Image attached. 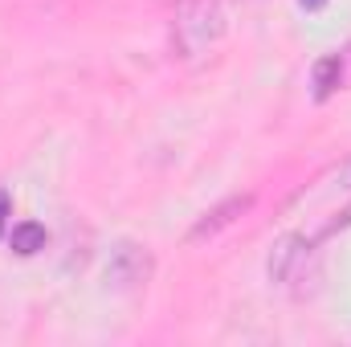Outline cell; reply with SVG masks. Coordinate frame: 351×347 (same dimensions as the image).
Returning a JSON list of instances; mask_svg holds the SVG:
<instances>
[{
    "label": "cell",
    "mask_w": 351,
    "mask_h": 347,
    "mask_svg": "<svg viewBox=\"0 0 351 347\" xmlns=\"http://www.w3.org/2000/svg\"><path fill=\"white\" fill-rule=\"evenodd\" d=\"M319 237H306V233H286L282 241H274L269 258H265V274L274 286L290 290V294H306V282L319 278V250H315Z\"/></svg>",
    "instance_id": "cell-1"
},
{
    "label": "cell",
    "mask_w": 351,
    "mask_h": 347,
    "mask_svg": "<svg viewBox=\"0 0 351 347\" xmlns=\"http://www.w3.org/2000/svg\"><path fill=\"white\" fill-rule=\"evenodd\" d=\"M229 29L225 4L221 0H184L176 12V49L180 58H200L204 49H213Z\"/></svg>",
    "instance_id": "cell-2"
},
{
    "label": "cell",
    "mask_w": 351,
    "mask_h": 347,
    "mask_svg": "<svg viewBox=\"0 0 351 347\" xmlns=\"http://www.w3.org/2000/svg\"><path fill=\"white\" fill-rule=\"evenodd\" d=\"M152 274H156V261H152V254H147L143 246H135V241H119V246L110 250L106 278H110L114 286L135 290V286H147Z\"/></svg>",
    "instance_id": "cell-3"
},
{
    "label": "cell",
    "mask_w": 351,
    "mask_h": 347,
    "mask_svg": "<svg viewBox=\"0 0 351 347\" xmlns=\"http://www.w3.org/2000/svg\"><path fill=\"white\" fill-rule=\"evenodd\" d=\"M250 204H254V196L250 192H241V196H229V200H221L217 208H208L192 229H188V241L192 246H200V241H213L217 233H225L229 225H237L241 221V213H250Z\"/></svg>",
    "instance_id": "cell-4"
},
{
    "label": "cell",
    "mask_w": 351,
    "mask_h": 347,
    "mask_svg": "<svg viewBox=\"0 0 351 347\" xmlns=\"http://www.w3.org/2000/svg\"><path fill=\"white\" fill-rule=\"evenodd\" d=\"M348 53H323L319 62H315V70H311V86H315V98L319 102H327L335 90L348 86Z\"/></svg>",
    "instance_id": "cell-5"
},
{
    "label": "cell",
    "mask_w": 351,
    "mask_h": 347,
    "mask_svg": "<svg viewBox=\"0 0 351 347\" xmlns=\"http://www.w3.org/2000/svg\"><path fill=\"white\" fill-rule=\"evenodd\" d=\"M45 241H49V233H45V225H37V221H21V225L8 229V246H12V254H21V258L41 254Z\"/></svg>",
    "instance_id": "cell-6"
},
{
    "label": "cell",
    "mask_w": 351,
    "mask_h": 347,
    "mask_svg": "<svg viewBox=\"0 0 351 347\" xmlns=\"http://www.w3.org/2000/svg\"><path fill=\"white\" fill-rule=\"evenodd\" d=\"M4 221H8V192H0V237H4Z\"/></svg>",
    "instance_id": "cell-7"
},
{
    "label": "cell",
    "mask_w": 351,
    "mask_h": 347,
    "mask_svg": "<svg viewBox=\"0 0 351 347\" xmlns=\"http://www.w3.org/2000/svg\"><path fill=\"white\" fill-rule=\"evenodd\" d=\"M298 4H302V8H306V12H319V8H323V4H327V0H298Z\"/></svg>",
    "instance_id": "cell-8"
},
{
    "label": "cell",
    "mask_w": 351,
    "mask_h": 347,
    "mask_svg": "<svg viewBox=\"0 0 351 347\" xmlns=\"http://www.w3.org/2000/svg\"><path fill=\"white\" fill-rule=\"evenodd\" d=\"M339 188H351V164L348 168H339Z\"/></svg>",
    "instance_id": "cell-9"
}]
</instances>
